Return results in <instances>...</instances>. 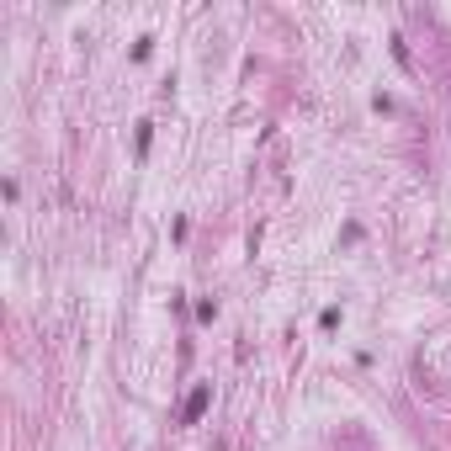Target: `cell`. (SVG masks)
<instances>
[{
	"label": "cell",
	"instance_id": "1",
	"mask_svg": "<svg viewBox=\"0 0 451 451\" xmlns=\"http://www.w3.org/2000/svg\"><path fill=\"white\" fill-rule=\"evenodd\" d=\"M207 403H212V388H191V398H186V409H180V420L197 425L202 414H207Z\"/></svg>",
	"mask_w": 451,
	"mask_h": 451
}]
</instances>
